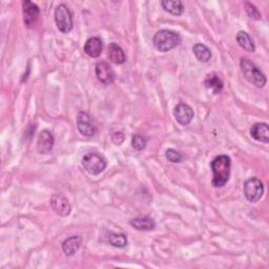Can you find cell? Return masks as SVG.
I'll use <instances>...</instances> for the list:
<instances>
[{"label":"cell","instance_id":"6da1fadb","mask_svg":"<svg viewBox=\"0 0 269 269\" xmlns=\"http://www.w3.org/2000/svg\"><path fill=\"white\" fill-rule=\"evenodd\" d=\"M213 170V185L214 187H223L229 180L231 160L226 155L217 156L211 163Z\"/></svg>","mask_w":269,"mask_h":269},{"label":"cell","instance_id":"7a4b0ae2","mask_svg":"<svg viewBox=\"0 0 269 269\" xmlns=\"http://www.w3.org/2000/svg\"><path fill=\"white\" fill-rule=\"evenodd\" d=\"M153 41L158 51L165 53L177 47L181 42V37L176 32L169 30H161L156 33Z\"/></svg>","mask_w":269,"mask_h":269},{"label":"cell","instance_id":"3957f363","mask_svg":"<svg viewBox=\"0 0 269 269\" xmlns=\"http://www.w3.org/2000/svg\"><path fill=\"white\" fill-rule=\"evenodd\" d=\"M241 71L243 73L244 77H245L250 83H252L256 88H264L266 84V77L263 73L258 69L253 62L247 58H242L240 61Z\"/></svg>","mask_w":269,"mask_h":269},{"label":"cell","instance_id":"277c9868","mask_svg":"<svg viewBox=\"0 0 269 269\" xmlns=\"http://www.w3.org/2000/svg\"><path fill=\"white\" fill-rule=\"evenodd\" d=\"M82 165L89 174L97 176L104 172L107 162L103 156L96 153H89L83 157Z\"/></svg>","mask_w":269,"mask_h":269},{"label":"cell","instance_id":"5b68a950","mask_svg":"<svg viewBox=\"0 0 269 269\" xmlns=\"http://www.w3.org/2000/svg\"><path fill=\"white\" fill-rule=\"evenodd\" d=\"M55 22L59 31L68 34L73 30V16L65 5H59L55 10Z\"/></svg>","mask_w":269,"mask_h":269},{"label":"cell","instance_id":"8992f818","mask_svg":"<svg viewBox=\"0 0 269 269\" xmlns=\"http://www.w3.org/2000/svg\"><path fill=\"white\" fill-rule=\"evenodd\" d=\"M243 191L249 202L256 203L264 193V185L258 178H250L244 183Z\"/></svg>","mask_w":269,"mask_h":269},{"label":"cell","instance_id":"52a82bcc","mask_svg":"<svg viewBox=\"0 0 269 269\" xmlns=\"http://www.w3.org/2000/svg\"><path fill=\"white\" fill-rule=\"evenodd\" d=\"M23 9V21L28 28H33L37 23L40 16V9L37 5L30 2V0H24L22 3Z\"/></svg>","mask_w":269,"mask_h":269},{"label":"cell","instance_id":"ba28073f","mask_svg":"<svg viewBox=\"0 0 269 269\" xmlns=\"http://www.w3.org/2000/svg\"><path fill=\"white\" fill-rule=\"evenodd\" d=\"M77 128L84 137L91 138L96 133V125L90 114L80 112L77 116Z\"/></svg>","mask_w":269,"mask_h":269},{"label":"cell","instance_id":"9c48e42d","mask_svg":"<svg viewBox=\"0 0 269 269\" xmlns=\"http://www.w3.org/2000/svg\"><path fill=\"white\" fill-rule=\"evenodd\" d=\"M96 76L103 84H112L116 79V74L112 66L105 61H99L96 64Z\"/></svg>","mask_w":269,"mask_h":269},{"label":"cell","instance_id":"30bf717a","mask_svg":"<svg viewBox=\"0 0 269 269\" xmlns=\"http://www.w3.org/2000/svg\"><path fill=\"white\" fill-rule=\"evenodd\" d=\"M50 204L53 211L61 217H66L72 212V206L69 200L62 194H54L50 200Z\"/></svg>","mask_w":269,"mask_h":269},{"label":"cell","instance_id":"8fae6325","mask_svg":"<svg viewBox=\"0 0 269 269\" xmlns=\"http://www.w3.org/2000/svg\"><path fill=\"white\" fill-rule=\"evenodd\" d=\"M174 116L179 124L186 126L193 119V111L188 104L179 103L174 109Z\"/></svg>","mask_w":269,"mask_h":269},{"label":"cell","instance_id":"7c38bea8","mask_svg":"<svg viewBox=\"0 0 269 269\" xmlns=\"http://www.w3.org/2000/svg\"><path fill=\"white\" fill-rule=\"evenodd\" d=\"M55 144V139L53 133L50 130H42L37 140V151L39 154H48L51 153Z\"/></svg>","mask_w":269,"mask_h":269},{"label":"cell","instance_id":"4fadbf2b","mask_svg":"<svg viewBox=\"0 0 269 269\" xmlns=\"http://www.w3.org/2000/svg\"><path fill=\"white\" fill-rule=\"evenodd\" d=\"M129 224L137 230L140 231H150L154 230L156 227L155 220L150 216H143L133 218L129 221Z\"/></svg>","mask_w":269,"mask_h":269},{"label":"cell","instance_id":"5bb4252c","mask_svg":"<svg viewBox=\"0 0 269 269\" xmlns=\"http://www.w3.org/2000/svg\"><path fill=\"white\" fill-rule=\"evenodd\" d=\"M103 50V42L99 37H91L84 44V52L92 58H98Z\"/></svg>","mask_w":269,"mask_h":269},{"label":"cell","instance_id":"9a60e30c","mask_svg":"<svg viewBox=\"0 0 269 269\" xmlns=\"http://www.w3.org/2000/svg\"><path fill=\"white\" fill-rule=\"evenodd\" d=\"M107 56L115 64H123L126 61L124 51L117 43H109L107 46Z\"/></svg>","mask_w":269,"mask_h":269},{"label":"cell","instance_id":"2e32d148","mask_svg":"<svg viewBox=\"0 0 269 269\" xmlns=\"http://www.w3.org/2000/svg\"><path fill=\"white\" fill-rule=\"evenodd\" d=\"M250 134L253 139L263 143L269 142V127L267 123H255L250 128Z\"/></svg>","mask_w":269,"mask_h":269},{"label":"cell","instance_id":"e0dca14e","mask_svg":"<svg viewBox=\"0 0 269 269\" xmlns=\"http://www.w3.org/2000/svg\"><path fill=\"white\" fill-rule=\"evenodd\" d=\"M204 85L207 90H210L213 92V94L217 95L220 94L223 90V81L220 79V77L216 74V73H211L206 76L204 80Z\"/></svg>","mask_w":269,"mask_h":269},{"label":"cell","instance_id":"ac0fdd59","mask_svg":"<svg viewBox=\"0 0 269 269\" xmlns=\"http://www.w3.org/2000/svg\"><path fill=\"white\" fill-rule=\"evenodd\" d=\"M82 244V238L80 236H73L70 237L69 239H66L63 243H62V249L63 252L65 253V255L71 256V255H74L80 248Z\"/></svg>","mask_w":269,"mask_h":269},{"label":"cell","instance_id":"d6986e66","mask_svg":"<svg viewBox=\"0 0 269 269\" xmlns=\"http://www.w3.org/2000/svg\"><path fill=\"white\" fill-rule=\"evenodd\" d=\"M161 6L164 11L175 16H181L184 12V6L180 0H162Z\"/></svg>","mask_w":269,"mask_h":269},{"label":"cell","instance_id":"ffe728a7","mask_svg":"<svg viewBox=\"0 0 269 269\" xmlns=\"http://www.w3.org/2000/svg\"><path fill=\"white\" fill-rule=\"evenodd\" d=\"M193 54L200 62H209L212 58V52L210 50V47H207L205 44L202 43H197L194 44L192 47Z\"/></svg>","mask_w":269,"mask_h":269},{"label":"cell","instance_id":"44dd1931","mask_svg":"<svg viewBox=\"0 0 269 269\" xmlns=\"http://www.w3.org/2000/svg\"><path fill=\"white\" fill-rule=\"evenodd\" d=\"M237 41L239 43V45L244 48V50L247 51V52H254L255 51V45L252 41V39L250 38V36L244 31H240L237 34Z\"/></svg>","mask_w":269,"mask_h":269},{"label":"cell","instance_id":"7402d4cb","mask_svg":"<svg viewBox=\"0 0 269 269\" xmlns=\"http://www.w3.org/2000/svg\"><path fill=\"white\" fill-rule=\"evenodd\" d=\"M108 243L117 248H123L127 245V238L124 234H109Z\"/></svg>","mask_w":269,"mask_h":269},{"label":"cell","instance_id":"603a6c76","mask_svg":"<svg viewBox=\"0 0 269 269\" xmlns=\"http://www.w3.org/2000/svg\"><path fill=\"white\" fill-rule=\"evenodd\" d=\"M146 144H148V139L142 134L136 133L131 137V145L134 150L143 151L146 148Z\"/></svg>","mask_w":269,"mask_h":269},{"label":"cell","instance_id":"cb8c5ba5","mask_svg":"<svg viewBox=\"0 0 269 269\" xmlns=\"http://www.w3.org/2000/svg\"><path fill=\"white\" fill-rule=\"evenodd\" d=\"M165 157L169 162L173 163H180L183 161V155L174 149H168L165 153Z\"/></svg>","mask_w":269,"mask_h":269},{"label":"cell","instance_id":"d4e9b609","mask_svg":"<svg viewBox=\"0 0 269 269\" xmlns=\"http://www.w3.org/2000/svg\"><path fill=\"white\" fill-rule=\"evenodd\" d=\"M244 6H245V11L247 15L252 18V19H255V20H260L262 18V15L259 12V10L256 9L253 5L249 4V3H245L244 4Z\"/></svg>","mask_w":269,"mask_h":269},{"label":"cell","instance_id":"484cf974","mask_svg":"<svg viewBox=\"0 0 269 269\" xmlns=\"http://www.w3.org/2000/svg\"><path fill=\"white\" fill-rule=\"evenodd\" d=\"M121 134H123V133H122V132H115L114 134H113V142L116 144V145H120V144H122V141L121 140H119V137L121 136Z\"/></svg>","mask_w":269,"mask_h":269}]
</instances>
